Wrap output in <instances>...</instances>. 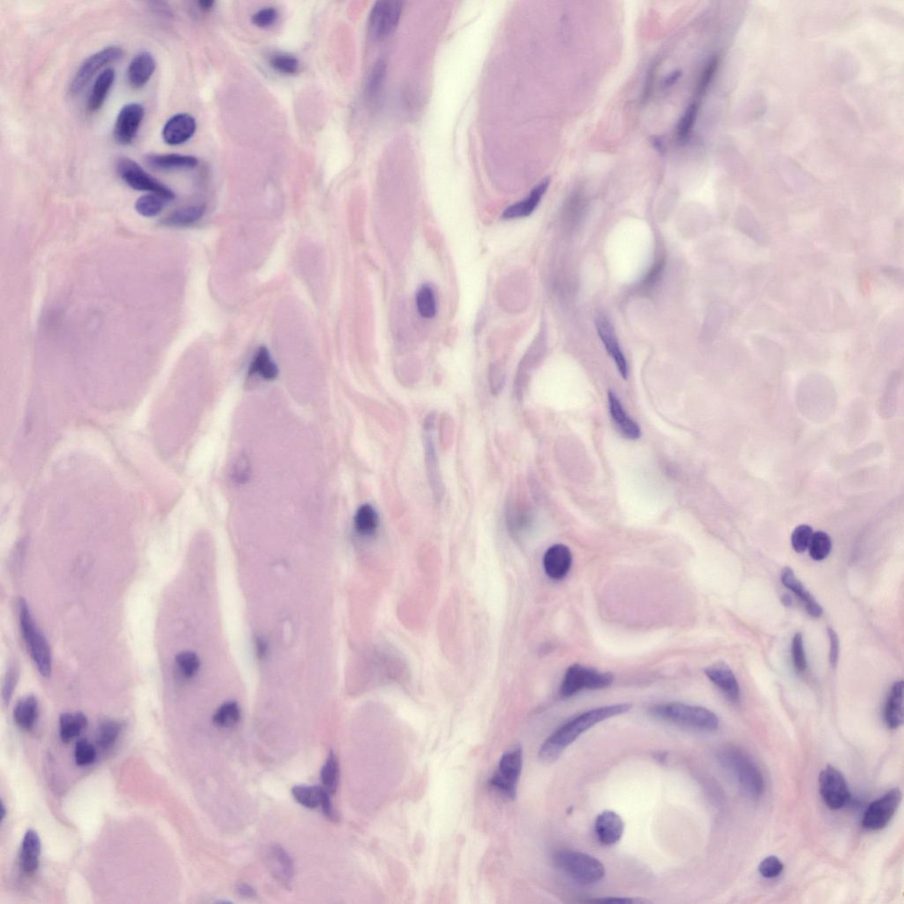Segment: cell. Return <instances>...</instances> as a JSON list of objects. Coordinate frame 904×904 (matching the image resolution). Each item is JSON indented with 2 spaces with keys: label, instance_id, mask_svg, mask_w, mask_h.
I'll return each mask as SVG.
<instances>
[{
  "label": "cell",
  "instance_id": "6da1fadb",
  "mask_svg": "<svg viewBox=\"0 0 904 904\" xmlns=\"http://www.w3.org/2000/svg\"><path fill=\"white\" fill-rule=\"evenodd\" d=\"M631 704H615L585 712L557 730L541 745L539 757L541 761L551 763L560 757L564 750L575 742L582 734L592 727L611 717L627 713Z\"/></svg>",
  "mask_w": 904,
  "mask_h": 904
},
{
  "label": "cell",
  "instance_id": "7a4b0ae2",
  "mask_svg": "<svg viewBox=\"0 0 904 904\" xmlns=\"http://www.w3.org/2000/svg\"><path fill=\"white\" fill-rule=\"evenodd\" d=\"M718 758L721 765L735 777L747 796L758 799L764 793L765 782L761 769L748 754L736 746L721 749Z\"/></svg>",
  "mask_w": 904,
  "mask_h": 904
},
{
  "label": "cell",
  "instance_id": "3957f363",
  "mask_svg": "<svg viewBox=\"0 0 904 904\" xmlns=\"http://www.w3.org/2000/svg\"><path fill=\"white\" fill-rule=\"evenodd\" d=\"M649 712L657 719L700 732H714L719 727L716 714L702 707L672 702L656 705Z\"/></svg>",
  "mask_w": 904,
  "mask_h": 904
},
{
  "label": "cell",
  "instance_id": "277c9868",
  "mask_svg": "<svg viewBox=\"0 0 904 904\" xmlns=\"http://www.w3.org/2000/svg\"><path fill=\"white\" fill-rule=\"evenodd\" d=\"M19 621L24 642L38 672L44 678H50L53 673V656L50 646L35 623L30 608L24 599H21L19 602Z\"/></svg>",
  "mask_w": 904,
  "mask_h": 904
},
{
  "label": "cell",
  "instance_id": "5b68a950",
  "mask_svg": "<svg viewBox=\"0 0 904 904\" xmlns=\"http://www.w3.org/2000/svg\"><path fill=\"white\" fill-rule=\"evenodd\" d=\"M554 861L564 873L581 884H595L605 876V867L602 862L583 852L560 851L554 854Z\"/></svg>",
  "mask_w": 904,
  "mask_h": 904
},
{
  "label": "cell",
  "instance_id": "8992f818",
  "mask_svg": "<svg viewBox=\"0 0 904 904\" xmlns=\"http://www.w3.org/2000/svg\"><path fill=\"white\" fill-rule=\"evenodd\" d=\"M522 766L523 753L521 747L506 752L500 759L498 768L490 780V786L503 798L515 799Z\"/></svg>",
  "mask_w": 904,
  "mask_h": 904
},
{
  "label": "cell",
  "instance_id": "52a82bcc",
  "mask_svg": "<svg viewBox=\"0 0 904 904\" xmlns=\"http://www.w3.org/2000/svg\"><path fill=\"white\" fill-rule=\"evenodd\" d=\"M612 682L613 676L611 673L599 672L588 667L573 665L569 667L564 675L560 695L563 698H570L585 689L599 690L607 688Z\"/></svg>",
  "mask_w": 904,
  "mask_h": 904
},
{
  "label": "cell",
  "instance_id": "ba28073f",
  "mask_svg": "<svg viewBox=\"0 0 904 904\" xmlns=\"http://www.w3.org/2000/svg\"><path fill=\"white\" fill-rule=\"evenodd\" d=\"M116 168L118 175L125 183L134 190L150 192V194L158 195L168 201L174 200L175 194L171 188L144 171L134 160L121 158L118 160Z\"/></svg>",
  "mask_w": 904,
  "mask_h": 904
},
{
  "label": "cell",
  "instance_id": "9c48e42d",
  "mask_svg": "<svg viewBox=\"0 0 904 904\" xmlns=\"http://www.w3.org/2000/svg\"><path fill=\"white\" fill-rule=\"evenodd\" d=\"M902 797L900 788H894L871 803L864 814V828L871 831L886 828L898 809Z\"/></svg>",
  "mask_w": 904,
  "mask_h": 904
},
{
  "label": "cell",
  "instance_id": "30bf717a",
  "mask_svg": "<svg viewBox=\"0 0 904 904\" xmlns=\"http://www.w3.org/2000/svg\"><path fill=\"white\" fill-rule=\"evenodd\" d=\"M820 791L826 806L831 810H839L849 802L851 798L847 781L841 772L828 766L820 772Z\"/></svg>",
  "mask_w": 904,
  "mask_h": 904
},
{
  "label": "cell",
  "instance_id": "8fae6325",
  "mask_svg": "<svg viewBox=\"0 0 904 904\" xmlns=\"http://www.w3.org/2000/svg\"><path fill=\"white\" fill-rule=\"evenodd\" d=\"M403 10V2L378 1L374 6L370 19V30L374 39H383L396 30Z\"/></svg>",
  "mask_w": 904,
  "mask_h": 904
},
{
  "label": "cell",
  "instance_id": "7c38bea8",
  "mask_svg": "<svg viewBox=\"0 0 904 904\" xmlns=\"http://www.w3.org/2000/svg\"><path fill=\"white\" fill-rule=\"evenodd\" d=\"M123 56V50L115 46L105 48L98 53L93 54L82 64L78 71L76 72L70 85V91L73 94L81 92L99 70L108 64L117 62Z\"/></svg>",
  "mask_w": 904,
  "mask_h": 904
},
{
  "label": "cell",
  "instance_id": "4fadbf2b",
  "mask_svg": "<svg viewBox=\"0 0 904 904\" xmlns=\"http://www.w3.org/2000/svg\"><path fill=\"white\" fill-rule=\"evenodd\" d=\"M145 111L142 105L128 104L121 109L114 127L115 140L123 145H127L136 137L142 124Z\"/></svg>",
  "mask_w": 904,
  "mask_h": 904
},
{
  "label": "cell",
  "instance_id": "5bb4252c",
  "mask_svg": "<svg viewBox=\"0 0 904 904\" xmlns=\"http://www.w3.org/2000/svg\"><path fill=\"white\" fill-rule=\"evenodd\" d=\"M197 131V121L188 114H179L170 118L163 128V139L169 145L187 143Z\"/></svg>",
  "mask_w": 904,
  "mask_h": 904
},
{
  "label": "cell",
  "instance_id": "9a60e30c",
  "mask_svg": "<svg viewBox=\"0 0 904 904\" xmlns=\"http://www.w3.org/2000/svg\"><path fill=\"white\" fill-rule=\"evenodd\" d=\"M595 832L596 838L602 844L614 845L620 841L624 835V820L614 811H604L595 820Z\"/></svg>",
  "mask_w": 904,
  "mask_h": 904
},
{
  "label": "cell",
  "instance_id": "2e32d148",
  "mask_svg": "<svg viewBox=\"0 0 904 904\" xmlns=\"http://www.w3.org/2000/svg\"><path fill=\"white\" fill-rule=\"evenodd\" d=\"M572 556L568 547L556 544L546 551L543 557L545 572L550 579L559 580L566 578L572 568Z\"/></svg>",
  "mask_w": 904,
  "mask_h": 904
},
{
  "label": "cell",
  "instance_id": "e0dca14e",
  "mask_svg": "<svg viewBox=\"0 0 904 904\" xmlns=\"http://www.w3.org/2000/svg\"><path fill=\"white\" fill-rule=\"evenodd\" d=\"M596 328H597L599 338L604 342L608 354L613 358L621 376L623 377L624 379H627L628 374H629V368H628L626 359H625L623 352L621 350L620 343L617 341L613 327H612L610 320L606 318L605 316H599L596 319Z\"/></svg>",
  "mask_w": 904,
  "mask_h": 904
},
{
  "label": "cell",
  "instance_id": "ac0fdd59",
  "mask_svg": "<svg viewBox=\"0 0 904 904\" xmlns=\"http://www.w3.org/2000/svg\"><path fill=\"white\" fill-rule=\"evenodd\" d=\"M705 673L709 680L716 685L730 701L737 702L740 698L739 682L732 669L724 662H717L707 667Z\"/></svg>",
  "mask_w": 904,
  "mask_h": 904
},
{
  "label": "cell",
  "instance_id": "d6986e66",
  "mask_svg": "<svg viewBox=\"0 0 904 904\" xmlns=\"http://www.w3.org/2000/svg\"><path fill=\"white\" fill-rule=\"evenodd\" d=\"M781 579L782 585H784L785 588L790 589L791 592H793L794 594L801 599V602H803L804 607L806 608L808 614H809L811 617L815 618L822 617L823 614V608L822 606H820L819 602L814 599L813 596L807 591V589L804 588V586L801 583L800 580L797 579L793 569L788 568V567H785V568L782 569Z\"/></svg>",
  "mask_w": 904,
  "mask_h": 904
},
{
  "label": "cell",
  "instance_id": "ffe728a7",
  "mask_svg": "<svg viewBox=\"0 0 904 904\" xmlns=\"http://www.w3.org/2000/svg\"><path fill=\"white\" fill-rule=\"evenodd\" d=\"M155 59L149 51L138 53L131 62L127 69V78L134 89H141L147 84L156 70Z\"/></svg>",
  "mask_w": 904,
  "mask_h": 904
},
{
  "label": "cell",
  "instance_id": "44dd1931",
  "mask_svg": "<svg viewBox=\"0 0 904 904\" xmlns=\"http://www.w3.org/2000/svg\"><path fill=\"white\" fill-rule=\"evenodd\" d=\"M550 178L543 179V181L540 182V183H539L536 187L531 191V193L529 194L528 197H525L524 200L518 201V203L512 205L511 207L506 208L505 213L503 214V219H521V217L530 216V215L535 210V208L538 207L539 204L541 203V199H543V195L546 193L548 188L550 187Z\"/></svg>",
  "mask_w": 904,
  "mask_h": 904
},
{
  "label": "cell",
  "instance_id": "7402d4cb",
  "mask_svg": "<svg viewBox=\"0 0 904 904\" xmlns=\"http://www.w3.org/2000/svg\"><path fill=\"white\" fill-rule=\"evenodd\" d=\"M608 406L612 419L618 431L624 437L631 440H637L641 437V429L637 422H634L624 411L623 405L617 395L612 391L608 392Z\"/></svg>",
  "mask_w": 904,
  "mask_h": 904
},
{
  "label": "cell",
  "instance_id": "603a6c76",
  "mask_svg": "<svg viewBox=\"0 0 904 904\" xmlns=\"http://www.w3.org/2000/svg\"><path fill=\"white\" fill-rule=\"evenodd\" d=\"M145 162L150 168L163 172L193 169L198 165L195 156L181 154H150L145 156Z\"/></svg>",
  "mask_w": 904,
  "mask_h": 904
},
{
  "label": "cell",
  "instance_id": "cb8c5ba5",
  "mask_svg": "<svg viewBox=\"0 0 904 904\" xmlns=\"http://www.w3.org/2000/svg\"><path fill=\"white\" fill-rule=\"evenodd\" d=\"M885 721L891 730L898 729L903 723V681L894 682L885 707Z\"/></svg>",
  "mask_w": 904,
  "mask_h": 904
},
{
  "label": "cell",
  "instance_id": "d4e9b609",
  "mask_svg": "<svg viewBox=\"0 0 904 904\" xmlns=\"http://www.w3.org/2000/svg\"><path fill=\"white\" fill-rule=\"evenodd\" d=\"M40 853L39 836L34 830H28L22 841L21 851V865L25 873L33 874L37 870L39 867Z\"/></svg>",
  "mask_w": 904,
  "mask_h": 904
},
{
  "label": "cell",
  "instance_id": "484cf974",
  "mask_svg": "<svg viewBox=\"0 0 904 904\" xmlns=\"http://www.w3.org/2000/svg\"><path fill=\"white\" fill-rule=\"evenodd\" d=\"M115 79H116V73H115L114 69H107L100 73V75L96 80L91 96H89L88 102L89 111L95 112L100 110L105 100H107L112 85L114 84Z\"/></svg>",
  "mask_w": 904,
  "mask_h": 904
},
{
  "label": "cell",
  "instance_id": "4316f807",
  "mask_svg": "<svg viewBox=\"0 0 904 904\" xmlns=\"http://www.w3.org/2000/svg\"><path fill=\"white\" fill-rule=\"evenodd\" d=\"M38 712H39V704L36 697L33 695H28L21 698L16 703L14 709L15 723L22 730L33 729L38 718Z\"/></svg>",
  "mask_w": 904,
  "mask_h": 904
},
{
  "label": "cell",
  "instance_id": "83f0119b",
  "mask_svg": "<svg viewBox=\"0 0 904 904\" xmlns=\"http://www.w3.org/2000/svg\"><path fill=\"white\" fill-rule=\"evenodd\" d=\"M88 725V719L81 712L63 714L60 719V733L62 741H71L84 732Z\"/></svg>",
  "mask_w": 904,
  "mask_h": 904
},
{
  "label": "cell",
  "instance_id": "f1b7e54d",
  "mask_svg": "<svg viewBox=\"0 0 904 904\" xmlns=\"http://www.w3.org/2000/svg\"><path fill=\"white\" fill-rule=\"evenodd\" d=\"M250 376L258 374L266 380H273L278 374V368L267 348L262 346L256 352L249 368Z\"/></svg>",
  "mask_w": 904,
  "mask_h": 904
},
{
  "label": "cell",
  "instance_id": "f546056e",
  "mask_svg": "<svg viewBox=\"0 0 904 904\" xmlns=\"http://www.w3.org/2000/svg\"><path fill=\"white\" fill-rule=\"evenodd\" d=\"M356 531L363 536H370L376 533L378 527V515L376 509L370 505H364L359 508L354 518Z\"/></svg>",
  "mask_w": 904,
  "mask_h": 904
},
{
  "label": "cell",
  "instance_id": "4dcf8cb0",
  "mask_svg": "<svg viewBox=\"0 0 904 904\" xmlns=\"http://www.w3.org/2000/svg\"><path fill=\"white\" fill-rule=\"evenodd\" d=\"M205 213L204 205H195L174 211L169 215L163 224L170 226H187L197 222L203 217Z\"/></svg>",
  "mask_w": 904,
  "mask_h": 904
},
{
  "label": "cell",
  "instance_id": "1f68e13d",
  "mask_svg": "<svg viewBox=\"0 0 904 904\" xmlns=\"http://www.w3.org/2000/svg\"><path fill=\"white\" fill-rule=\"evenodd\" d=\"M325 788L322 787L314 786H296L293 788L291 793L294 799L301 806L314 809L320 806L323 795L325 793Z\"/></svg>",
  "mask_w": 904,
  "mask_h": 904
},
{
  "label": "cell",
  "instance_id": "d6a6232c",
  "mask_svg": "<svg viewBox=\"0 0 904 904\" xmlns=\"http://www.w3.org/2000/svg\"><path fill=\"white\" fill-rule=\"evenodd\" d=\"M416 305L419 315L424 318H434L437 315V299L431 285L423 284L419 288L416 295Z\"/></svg>",
  "mask_w": 904,
  "mask_h": 904
},
{
  "label": "cell",
  "instance_id": "836d02e7",
  "mask_svg": "<svg viewBox=\"0 0 904 904\" xmlns=\"http://www.w3.org/2000/svg\"><path fill=\"white\" fill-rule=\"evenodd\" d=\"M169 201L158 195L150 194L141 197L136 203L137 213L144 217H154L162 213Z\"/></svg>",
  "mask_w": 904,
  "mask_h": 904
},
{
  "label": "cell",
  "instance_id": "e575fe53",
  "mask_svg": "<svg viewBox=\"0 0 904 904\" xmlns=\"http://www.w3.org/2000/svg\"><path fill=\"white\" fill-rule=\"evenodd\" d=\"M320 779H322L323 788L330 795L334 794L338 782V763L336 755L332 752L329 753L322 772H320Z\"/></svg>",
  "mask_w": 904,
  "mask_h": 904
},
{
  "label": "cell",
  "instance_id": "d590c367",
  "mask_svg": "<svg viewBox=\"0 0 904 904\" xmlns=\"http://www.w3.org/2000/svg\"><path fill=\"white\" fill-rule=\"evenodd\" d=\"M810 556L813 560L822 561L829 557L832 550V541L828 534L822 531L813 534L809 545Z\"/></svg>",
  "mask_w": 904,
  "mask_h": 904
},
{
  "label": "cell",
  "instance_id": "8d00e7d4",
  "mask_svg": "<svg viewBox=\"0 0 904 904\" xmlns=\"http://www.w3.org/2000/svg\"><path fill=\"white\" fill-rule=\"evenodd\" d=\"M176 666L179 673L186 679L194 678L200 669V659L197 653L191 651L179 653L175 658Z\"/></svg>",
  "mask_w": 904,
  "mask_h": 904
},
{
  "label": "cell",
  "instance_id": "74e56055",
  "mask_svg": "<svg viewBox=\"0 0 904 904\" xmlns=\"http://www.w3.org/2000/svg\"><path fill=\"white\" fill-rule=\"evenodd\" d=\"M240 710L235 702H227L222 705L215 714L214 723L219 727H230L235 725L239 721Z\"/></svg>",
  "mask_w": 904,
  "mask_h": 904
},
{
  "label": "cell",
  "instance_id": "f35d334b",
  "mask_svg": "<svg viewBox=\"0 0 904 904\" xmlns=\"http://www.w3.org/2000/svg\"><path fill=\"white\" fill-rule=\"evenodd\" d=\"M121 730L120 724L114 721H107L99 727L97 734L98 745L102 749L110 748L116 742Z\"/></svg>",
  "mask_w": 904,
  "mask_h": 904
},
{
  "label": "cell",
  "instance_id": "ab89813d",
  "mask_svg": "<svg viewBox=\"0 0 904 904\" xmlns=\"http://www.w3.org/2000/svg\"><path fill=\"white\" fill-rule=\"evenodd\" d=\"M813 534V528L810 525H801L795 529L791 535V543L794 550L797 553L804 552L809 548Z\"/></svg>",
  "mask_w": 904,
  "mask_h": 904
},
{
  "label": "cell",
  "instance_id": "60d3db41",
  "mask_svg": "<svg viewBox=\"0 0 904 904\" xmlns=\"http://www.w3.org/2000/svg\"><path fill=\"white\" fill-rule=\"evenodd\" d=\"M96 757H97V750L91 743L85 739H81L77 742L75 751L77 765L83 767V766L91 764L95 761Z\"/></svg>",
  "mask_w": 904,
  "mask_h": 904
},
{
  "label": "cell",
  "instance_id": "b9f144b4",
  "mask_svg": "<svg viewBox=\"0 0 904 904\" xmlns=\"http://www.w3.org/2000/svg\"><path fill=\"white\" fill-rule=\"evenodd\" d=\"M269 63L275 71L285 75H293L299 70L300 66L299 60L296 57L285 54H278L272 57Z\"/></svg>",
  "mask_w": 904,
  "mask_h": 904
},
{
  "label": "cell",
  "instance_id": "7bdbcfd3",
  "mask_svg": "<svg viewBox=\"0 0 904 904\" xmlns=\"http://www.w3.org/2000/svg\"><path fill=\"white\" fill-rule=\"evenodd\" d=\"M272 858L280 867L284 881H290L293 875V864L289 855L280 846H274L271 849Z\"/></svg>",
  "mask_w": 904,
  "mask_h": 904
},
{
  "label": "cell",
  "instance_id": "ee69618b",
  "mask_svg": "<svg viewBox=\"0 0 904 904\" xmlns=\"http://www.w3.org/2000/svg\"><path fill=\"white\" fill-rule=\"evenodd\" d=\"M386 73V64L383 60H379L372 69L370 79H368L367 92L368 97L373 98L378 91H380L381 86L383 84L384 76Z\"/></svg>",
  "mask_w": 904,
  "mask_h": 904
},
{
  "label": "cell",
  "instance_id": "f6af8a7d",
  "mask_svg": "<svg viewBox=\"0 0 904 904\" xmlns=\"http://www.w3.org/2000/svg\"><path fill=\"white\" fill-rule=\"evenodd\" d=\"M784 864L777 857L769 856V857L763 859L761 863L759 865V871L762 877L766 879H775L780 876L784 871Z\"/></svg>",
  "mask_w": 904,
  "mask_h": 904
},
{
  "label": "cell",
  "instance_id": "bcb514c9",
  "mask_svg": "<svg viewBox=\"0 0 904 904\" xmlns=\"http://www.w3.org/2000/svg\"><path fill=\"white\" fill-rule=\"evenodd\" d=\"M697 112L698 105L695 104V102L694 104L691 105L690 107L687 108V110L685 111L684 116H682L681 120L679 121L678 126V140L684 141L688 137L689 134H690L692 127H694L695 120H696Z\"/></svg>",
  "mask_w": 904,
  "mask_h": 904
},
{
  "label": "cell",
  "instance_id": "7dc6e473",
  "mask_svg": "<svg viewBox=\"0 0 904 904\" xmlns=\"http://www.w3.org/2000/svg\"><path fill=\"white\" fill-rule=\"evenodd\" d=\"M793 658L795 668L798 672H803L807 668L806 651H804L803 635L797 633L793 641Z\"/></svg>",
  "mask_w": 904,
  "mask_h": 904
},
{
  "label": "cell",
  "instance_id": "c3c4849f",
  "mask_svg": "<svg viewBox=\"0 0 904 904\" xmlns=\"http://www.w3.org/2000/svg\"><path fill=\"white\" fill-rule=\"evenodd\" d=\"M278 12L273 8H262L256 12L252 17L253 24L259 28H269L277 21Z\"/></svg>",
  "mask_w": 904,
  "mask_h": 904
},
{
  "label": "cell",
  "instance_id": "681fc988",
  "mask_svg": "<svg viewBox=\"0 0 904 904\" xmlns=\"http://www.w3.org/2000/svg\"><path fill=\"white\" fill-rule=\"evenodd\" d=\"M18 676V669L15 665H12L6 673L4 682H3L2 698L6 704H8V702L11 700L12 695L15 690L16 684H17Z\"/></svg>",
  "mask_w": 904,
  "mask_h": 904
},
{
  "label": "cell",
  "instance_id": "f907efd6",
  "mask_svg": "<svg viewBox=\"0 0 904 904\" xmlns=\"http://www.w3.org/2000/svg\"><path fill=\"white\" fill-rule=\"evenodd\" d=\"M250 476V464L248 458L245 455H240L237 458L233 468V477L234 480L238 483H245L248 482Z\"/></svg>",
  "mask_w": 904,
  "mask_h": 904
},
{
  "label": "cell",
  "instance_id": "816d5d0a",
  "mask_svg": "<svg viewBox=\"0 0 904 904\" xmlns=\"http://www.w3.org/2000/svg\"><path fill=\"white\" fill-rule=\"evenodd\" d=\"M426 449H427L428 467L429 469V474H431V480H432L433 482V487H434V489H437V493L439 494L440 485H439L437 458H435V450L434 448H433V442L431 440V437L426 439Z\"/></svg>",
  "mask_w": 904,
  "mask_h": 904
},
{
  "label": "cell",
  "instance_id": "f5cc1de1",
  "mask_svg": "<svg viewBox=\"0 0 904 904\" xmlns=\"http://www.w3.org/2000/svg\"><path fill=\"white\" fill-rule=\"evenodd\" d=\"M828 633H829V641H830V653H829L830 663H831L832 667L835 668V667L838 665V659H839V651H840L839 638L838 633H835V631L831 629V628H829Z\"/></svg>",
  "mask_w": 904,
  "mask_h": 904
},
{
  "label": "cell",
  "instance_id": "db71d44e",
  "mask_svg": "<svg viewBox=\"0 0 904 904\" xmlns=\"http://www.w3.org/2000/svg\"><path fill=\"white\" fill-rule=\"evenodd\" d=\"M716 66H717V62L716 60H712V62L708 63L706 69H705L703 75H702L700 82V87H698V92L700 93L703 92L705 89H706L708 84H709L712 77H713L714 71H716Z\"/></svg>",
  "mask_w": 904,
  "mask_h": 904
},
{
  "label": "cell",
  "instance_id": "11a10c76",
  "mask_svg": "<svg viewBox=\"0 0 904 904\" xmlns=\"http://www.w3.org/2000/svg\"><path fill=\"white\" fill-rule=\"evenodd\" d=\"M588 902L599 903L631 904V903H644L647 902V901L643 899L630 898V897H606V898L589 900L588 901Z\"/></svg>",
  "mask_w": 904,
  "mask_h": 904
},
{
  "label": "cell",
  "instance_id": "9f6ffc18",
  "mask_svg": "<svg viewBox=\"0 0 904 904\" xmlns=\"http://www.w3.org/2000/svg\"><path fill=\"white\" fill-rule=\"evenodd\" d=\"M238 892L240 894H242V896L253 897L255 896V892L254 889H253L252 887H250L249 885L246 883H242L239 885Z\"/></svg>",
  "mask_w": 904,
  "mask_h": 904
},
{
  "label": "cell",
  "instance_id": "6f0895ef",
  "mask_svg": "<svg viewBox=\"0 0 904 904\" xmlns=\"http://www.w3.org/2000/svg\"><path fill=\"white\" fill-rule=\"evenodd\" d=\"M681 75H682L681 71L673 72L671 75L667 77L665 82V86L671 87L672 85H674L675 83L678 82V80L680 78Z\"/></svg>",
  "mask_w": 904,
  "mask_h": 904
},
{
  "label": "cell",
  "instance_id": "680465c9",
  "mask_svg": "<svg viewBox=\"0 0 904 904\" xmlns=\"http://www.w3.org/2000/svg\"><path fill=\"white\" fill-rule=\"evenodd\" d=\"M652 143L653 146L656 147V150H659L660 152H662V150H665V143H663L662 141L660 140V138L653 137Z\"/></svg>",
  "mask_w": 904,
  "mask_h": 904
},
{
  "label": "cell",
  "instance_id": "91938a15",
  "mask_svg": "<svg viewBox=\"0 0 904 904\" xmlns=\"http://www.w3.org/2000/svg\"><path fill=\"white\" fill-rule=\"evenodd\" d=\"M257 651L260 656H264L266 651H267V647L261 640L257 641Z\"/></svg>",
  "mask_w": 904,
  "mask_h": 904
},
{
  "label": "cell",
  "instance_id": "94428289",
  "mask_svg": "<svg viewBox=\"0 0 904 904\" xmlns=\"http://www.w3.org/2000/svg\"><path fill=\"white\" fill-rule=\"evenodd\" d=\"M213 5H214L213 1L199 2V6H200L201 9H203V10H208V9L213 8Z\"/></svg>",
  "mask_w": 904,
  "mask_h": 904
},
{
  "label": "cell",
  "instance_id": "6125c7cd",
  "mask_svg": "<svg viewBox=\"0 0 904 904\" xmlns=\"http://www.w3.org/2000/svg\"><path fill=\"white\" fill-rule=\"evenodd\" d=\"M5 815H6L5 806H4V803L2 802L1 803V820H3V819L5 818Z\"/></svg>",
  "mask_w": 904,
  "mask_h": 904
},
{
  "label": "cell",
  "instance_id": "be15d7a7",
  "mask_svg": "<svg viewBox=\"0 0 904 904\" xmlns=\"http://www.w3.org/2000/svg\"><path fill=\"white\" fill-rule=\"evenodd\" d=\"M784 604L785 605H790L791 604V599L788 597V596H785L784 598Z\"/></svg>",
  "mask_w": 904,
  "mask_h": 904
}]
</instances>
